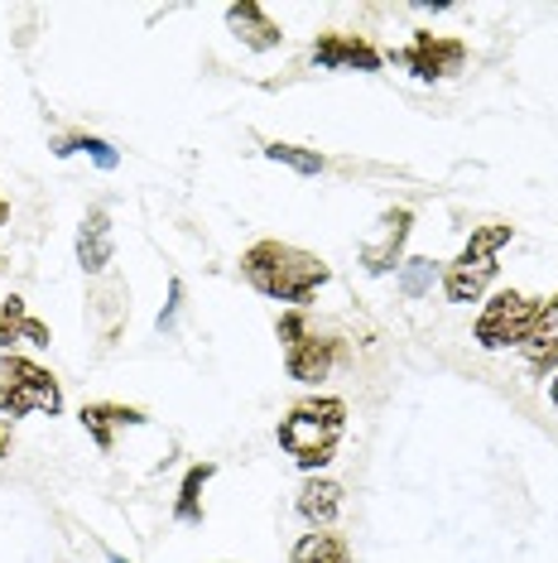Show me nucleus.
I'll return each instance as SVG.
<instances>
[{"mask_svg": "<svg viewBox=\"0 0 558 563\" xmlns=\"http://www.w3.org/2000/svg\"><path fill=\"white\" fill-rule=\"evenodd\" d=\"M241 275H246V285L265 294V299L303 309V303L333 279V265L313 251L289 246V241H256V246L241 255Z\"/></svg>", "mask_w": 558, "mask_h": 563, "instance_id": "1", "label": "nucleus"}, {"mask_svg": "<svg viewBox=\"0 0 558 563\" xmlns=\"http://www.w3.org/2000/svg\"><path fill=\"white\" fill-rule=\"evenodd\" d=\"M342 433H347V400H337V395L299 400L284 419H279V448H284L309 477H319V472L337 457Z\"/></svg>", "mask_w": 558, "mask_h": 563, "instance_id": "2", "label": "nucleus"}, {"mask_svg": "<svg viewBox=\"0 0 558 563\" xmlns=\"http://www.w3.org/2000/svg\"><path fill=\"white\" fill-rule=\"evenodd\" d=\"M515 241V227L511 222H487V227H472L467 246L458 251V261L443 265V294L448 303H477L487 285L496 279V255Z\"/></svg>", "mask_w": 558, "mask_h": 563, "instance_id": "3", "label": "nucleus"}, {"mask_svg": "<svg viewBox=\"0 0 558 563\" xmlns=\"http://www.w3.org/2000/svg\"><path fill=\"white\" fill-rule=\"evenodd\" d=\"M0 415L15 424L24 415H63V386L54 371H44L30 356L0 352Z\"/></svg>", "mask_w": 558, "mask_h": 563, "instance_id": "4", "label": "nucleus"}, {"mask_svg": "<svg viewBox=\"0 0 558 563\" xmlns=\"http://www.w3.org/2000/svg\"><path fill=\"white\" fill-rule=\"evenodd\" d=\"M535 309L539 299L520 289H501L487 299V309L477 313V347L481 352H501V347H520V338L535 323Z\"/></svg>", "mask_w": 558, "mask_h": 563, "instance_id": "5", "label": "nucleus"}, {"mask_svg": "<svg viewBox=\"0 0 558 563\" xmlns=\"http://www.w3.org/2000/svg\"><path fill=\"white\" fill-rule=\"evenodd\" d=\"M390 63L404 68L410 78H418V82H443V78H453V73L467 68V44L453 40V34L414 30V40L404 44V48H395Z\"/></svg>", "mask_w": 558, "mask_h": 563, "instance_id": "6", "label": "nucleus"}, {"mask_svg": "<svg viewBox=\"0 0 558 563\" xmlns=\"http://www.w3.org/2000/svg\"><path fill=\"white\" fill-rule=\"evenodd\" d=\"M414 232V212L410 208H386L380 212V232L376 236H366L361 241V271L366 275H390V271H400L404 265V241H410Z\"/></svg>", "mask_w": 558, "mask_h": 563, "instance_id": "7", "label": "nucleus"}, {"mask_svg": "<svg viewBox=\"0 0 558 563\" xmlns=\"http://www.w3.org/2000/svg\"><path fill=\"white\" fill-rule=\"evenodd\" d=\"M309 58L319 63V68L327 73H380V48L376 44H366L361 34H337V30H327L313 40L309 48Z\"/></svg>", "mask_w": 558, "mask_h": 563, "instance_id": "8", "label": "nucleus"}, {"mask_svg": "<svg viewBox=\"0 0 558 563\" xmlns=\"http://www.w3.org/2000/svg\"><path fill=\"white\" fill-rule=\"evenodd\" d=\"M515 352L525 356L529 376L554 380V371H558V294H554V299H539L535 323H529V332L520 338Z\"/></svg>", "mask_w": 558, "mask_h": 563, "instance_id": "9", "label": "nucleus"}, {"mask_svg": "<svg viewBox=\"0 0 558 563\" xmlns=\"http://www.w3.org/2000/svg\"><path fill=\"white\" fill-rule=\"evenodd\" d=\"M337 356H342V342L337 338H319V332H309L303 342L284 347V371L299 380V386H319V380L333 376Z\"/></svg>", "mask_w": 558, "mask_h": 563, "instance_id": "10", "label": "nucleus"}, {"mask_svg": "<svg viewBox=\"0 0 558 563\" xmlns=\"http://www.w3.org/2000/svg\"><path fill=\"white\" fill-rule=\"evenodd\" d=\"M78 424L87 429V439L97 443V453H111V448H116V429H140V424H149V419H145V409H135V405L92 400V405H82Z\"/></svg>", "mask_w": 558, "mask_h": 563, "instance_id": "11", "label": "nucleus"}, {"mask_svg": "<svg viewBox=\"0 0 558 563\" xmlns=\"http://www.w3.org/2000/svg\"><path fill=\"white\" fill-rule=\"evenodd\" d=\"M72 251H78V265L87 275H101L111 265V255H116V227H111L107 208H87V217L78 222V241H72Z\"/></svg>", "mask_w": 558, "mask_h": 563, "instance_id": "12", "label": "nucleus"}, {"mask_svg": "<svg viewBox=\"0 0 558 563\" xmlns=\"http://www.w3.org/2000/svg\"><path fill=\"white\" fill-rule=\"evenodd\" d=\"M226 30H232L250 54H270V48L284 44V30L265 15V5H256V0H236V5H226Z\"/></svg>", "mask_w": 558, "mask_h": 563, "instance_id": "13", "label": "nucleus"}, {"mask_svg": "<svg viewBox=\"0 0 558 563\" xmlns=\"http://www.w3.org/2000/svg\"><path fill=\"white\" fill-rule=\"evenodd\" d=\"M342 482H333V477H303V486H299V496H294V510L303 520L313 525V530H333V520L342 516Z\"/></svg>", "mask_w": 558, "mask_h": 563, "instance_id": "14", "label": "nucleus"}, {"mask_svg": "<svg viewBox=\"0 0 558 563\" xmlns=\"http://www.w3.org/2000/svg\"><path fill=\"white\" fill-rule=\"evenodd\" d=\"M15 342L48 347V342H54V332H48V323H40V318L24 309L20 294H0V352L15 347Z\"/></svg>", "mask_w": 558, "mask_h": 563, "instance_id": "15", "label": "nucleus"}, {"mask_svg": "<svg viewBox=\"0 0 558 563\" xmlns=\"http://www.w3.org/2000/svg\"><path fill=\"white\" fill-rule=\"evenodd\" d=\"M289 563H351V544L337 530H313L289 549Z\"/></svg>", "mask_w": 558, "mask_h": 563, "instance_id": "16", "label": "nucleus"}, {"mask_svg": "<svg viewBox=\"0 0 558 563\" xmlns=\"http://www.w3.org/2000/svg\"><path fill=\"white\" fill-rule=\"evenodd\" d=\"M217 477V463H193L179 486V501H174V520L179 525H202V486Z\"/></svg>", "mask_w": 558, "mask_h": 563, "instance_id": "17", "label": "nucleus"}, {"mask_svg": "<svg viewBox=\"0 0 558 563\" xmlns=\"http://www.w3.org/2000/svg\"><path fill=\"white\" fill-rule=\"evenodd\" d=\"M395 285L404 299H428L434 285H443V271L438 261H428V255H404V265L395 271Z\"/></svg>", "mask_w": 558, "mask_h": 563, "instance_id": "18", "label": "nucleus"}, {"mask_svg": "<svg viewBox=\"0 0 558 563\" xmlns=\"http://www.w3.org/2000/svg\"><path fill=\"white\" fill-rule=\"evenodd\" d=\"M54 155L58 159H68V155H87L97 164V169H116L121 164V155H116V145H107L101 135H63V140H54Z\"/></svg>", "mask_w": 558, "mask_h": 563, "instance_id": "19", "label": "nucleus"}, {"mask_svg": "<svg viewBox=\"0 0 558 563\" xmlns=\"http://www.w3.org/2000/svg\"><path fill=\"white\" fill-rule=\"evenodd\" d=\"M265 159L284 164V169H294L303 178H319L327 169V155H319V150H303V145H289V140H270V145H265Z\"/></svg>", "mask_w": 558, "mask_h": 563, "instance_id": "20", "label": "nucleus"}, {"mask_svg": "<svg viewBox=\"0 0 558 563\" xmlns=\"http://www.w3.org/2000/svg\"><path fill=\"white\" fill-rule=\"evenodd\" d=\"M275 332H279V342H284V347H294V342H303V338H309V323H303V309H289V313H279Z\"/></svg>", "mask_w": 558, "mask_h": 563, "instance_id": "21", "label": "nucleus"}, {"mask_svg": "<svg viewBox=\"0 0 558 563\" xmlns=\"http://www.w3.org/2000/svg\"><path fill=\"white\" fill-rule=\"evenodd\" d=\"M179 303H183V279L174 275V279H169V303H164L159 318H155V328H159V332H174V318H179Z\"/></svg>", "mask_w": 558, "mask_h": 563, "instance_id": "22", "label": "nucleus"}, {"mask_svg": "<svg viewBox=\"0 0 558 563\" xmlns=\"http://www.w3.org/2000/svg\"><path fill=\"white\" fill-rule=\"evenodd\" d=\"M5 457H10V424L0 419V463H5Z\"/></svg>", "mask_w": 558, "mask_h": 563, "instance_id": "23", "label": "nucleus"}, {"mask_svg": "<svg viewBox=\"0 0 558 563\" xmlns=\"http://www.w3.org/2000/svg\"><path fill=\"white\" fill-rule=\"evenodd\" d=\"M5 222H10V202L0 198V227H5Z\"/></svg>", "mask_w": 558, "mask_h": 563, "instance_id": "24", "label": "nucleus"}, {"mask_svg": "<svg viewBox=\"0 0 558 563\" xmlns=\"http://www.w3.org/2000/svg\"><path fill=\"white\" fill-rule=\"evenodd\" d=\"M549 400H554V409H558V376L549 380Z\"/></svg>", "mask_w": 558, "mask_h": 563, "instance_id": "25", "label": "nucleus"}, {"mask_svg": "<svg viewBox=\"0 0 558 563\" xmlns=\"http://www.w3.org/2000/svg\"><path fill=\"white\" fill-rule=\"evenodd\" d=\"M107 563H131V559H121V554H107Z\"/></svg>", "mask_w": 558, "mask_h": 563, "instance_id": "26", "label": "nucleus"}, {"mask_svg": "<svg viewBox=\"0 0 558 563\" xmlns=\"http://www.w3.org/2000/svg\"><path fill=\"white\" fill-rule=\"evenodd\" d=\"M5 265H10V261H5V255H0V271H5Z\"/></svg>", "mask_w": 558, "mask_h": 563, "instance_id": "27", "label": "nucleus"}]
</instances>
